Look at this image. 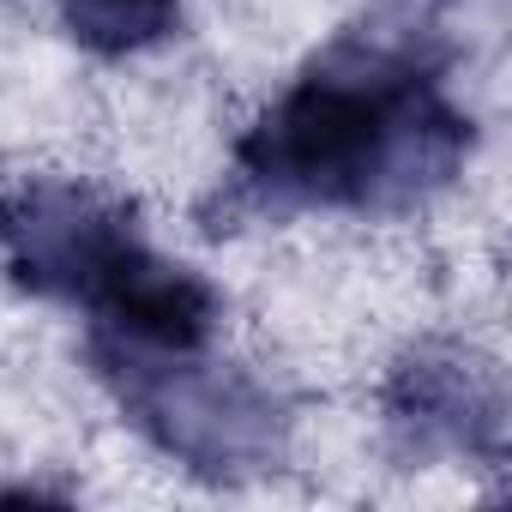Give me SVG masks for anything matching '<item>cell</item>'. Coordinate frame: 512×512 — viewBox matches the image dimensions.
I'll return each mask as SVG.
<instances>
[{
	"mask_svg": "<svg viewBox=\"0 0 512 512\" xmlns=\"http://www.w3.org/2000/svg\"><path fill=\"white\" fill-rule=\"evenodd\" d=\"M85 356L121 416L181 470L205 482H247L278 470L290 446L284 398L247 368L205 362V350H139L91 332Z\"/></svg>",
	"mask_w": 512,
	"mask_h": 512,
	"instance_id": "2",
	"label": "cell"
},
{
	"mask_svg": "<svg viewBox=\"0 0 512 512\" xmlns=\"http://www.w3.org/2000/svg\"><path fill=\"white\" fill-rule=\"evenodd\" d=\"M386 440L404 458H482L506 452V386L500 368L464 344H416L392 362L380 392Z\"/></svg>",
	"mask_w": 512,
	"mask_h": 512,
	"instance_id": "4",
	"label": "cell"
},
{
	"mask_svg": "<svg viewBox=\"0 0 512 512\" xmlns=\"http://www.w3.org/2000/svg\"><path fill=\"white\" fill-rule=\"evenodd\" d=\"M85 314H91V332L139 350H205L223 320V302L193 266H175L163 253H151V241H139Z\"/></svg>",
	"mask_w": 512,
	"mask_h": 512,
	"instance_id": "5",
	"label": "cell"
},
{
	"mask_svg": "<svg viewBox=\"0 0 512 512\" xmlns=\"http://www.w3.org/2000/svg\"><path fill=\"white\" fill-rule=\"evenodd\" d=\"M139 241L133 205L79 175H19L0 187V260L43 302L91 308Z\"/></svg>",
	"mask_w": 512,
	"mask_h": 512,
	"instance_id": "3",
	"label": "cell"
},
{
	"mask_svg": "<svg viewBox=\"0 0 512 512\" xmlns=\"http://www.w3.org/2000/svg\"><path fill=\"white\" fill-rule=\"evenodd\" d=\"M470 139L422 37L350 31L235 139L229 211H410L464 169Z\"/></svg>",
	"mask_w": 512,
	"mask_h": 512,
	"instance_id": "1",
	"label": "cell"
},
{
	"mask_svg": "<svg viewBox=\"0 0 512 512\" xmlns=\"http://www.w3.org/2000/svg\"><path fill=\"white\" fill-rule=\"evenodd\" d=\"M55 7L67 37L103 61L157 49L181 31V0H55Z\"/></svg>",
	"mask_w": 512,
	"mask_h": 512,
	"instance_id": "6",
	"label": "cell"
}]
</instances>
